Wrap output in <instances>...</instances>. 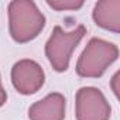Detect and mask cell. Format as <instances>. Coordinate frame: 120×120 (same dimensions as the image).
Returning a JSON list of instances; mask_svg holds the SVG:
<instances>
[{"instance_id":"cell-1","label":"cell","mask_w":120,"mask_h":120,"mask_svg":"<svg viewBox=\"0 0 120 120\" xmlns=\"http://www.w3.org/2000/svg\"><path fill=\"white\" fill-rule=\"evenodd\" d=\"M45 27V16L31 0L9 3V30L16 42H28L38 37Z\"/></svg>"},{"instance_id":"cell-2","label":"cell","mask_w":120,"mask_h":120,"mask_svg":"<svg viewBox=\"0 0 120 120\" xmlns=\"http://www.w3.org/2000/svg\"><path fill=\"white\" fill-rule=\"evenodd\" d=\"M117 56V45L102 38H90L76 62V72L82 78H99Z\"/></svg>"},{"instance_id":"cell-3","label":"cell","mask_w":120,"mask_h":120,"mask_svg":"<svg viewBox=\"0 0 120 120\" xmlns=\"http://www.w3.org/2000/svg\"><path fill=\"white\" fill-rule=\"evenodd\" d=\"M85 34L86 27L82 24L72 31H64V28L59 26L54 27V31L45 44V55L56 72H64L68 69L71 55Z\"/></svg>"},{"instance_id":"cell-4","label":"cell","mask_w":120,"mask_h":120,"mask_svg":"<svg viewBox=\"0 0 120 120\" xmlns=\"http://www.w3.org/2000/svg\"><path fill=\"white\" fill-rule=\"evenodd\" d=\"M76 120H109L110 105L105 95L93 86L81 88L76 92Z\"/></svg>"},{"instance_id":"cell-5","label":"cell","mask_w":120,"mask_h":120,"mask_svg":"<svg viewBox=\"0 0 120 120\" xmlns=\"http://www.w3.org/2000/svg\"><path fill=\"white\" fill-rule=\"evenodd\" d=\"M11 82L19 93L33 95L42 88L45 74L38 62L27 58L20 59L11 68Z\"/></svg>"},{"instance_id":"cell-6","label":"cell","mask_w":120,"mask_h":120,"mask_svg":"<svg viewBox=\"0 0 120 120\" xmlns=\"http://www.w3.org/2000/svg\"><path fill=\"white\" fill-rule=\"evenodd\" d=\"M67 100L64 95L54 92L35 102L28 109L30 120H64Z\"/></svg>"},{"instance_id":"cell-7","label":"cell","mask_w":120,"mask_h":120,"mask_svg":"<svg viewBox=\"0 0 120 120\" xmlns=\"http://www.w3.org/2000/svg\"><path fill=\"white\" fill-rule=\"evenodd\" d=\"M95 23L109 31H120V0H102L93 9Z\"/></svg>"},{"instance_id":"cell-8","label":"cell","mask_w":120,"mask_h":120,"mask_svg":"<svg viewBox=\"0 0 120 120\" xmlns=\"http://www.w3.org/2000/svg\"><path fill=\"white\" fill-rule=\"evenodd\" d=\"M47 4L58 11L62 10H78L83 6V0H47Z\"/></svg>"},{"instance_id":"cell-9","label":"cell","mask_w":120,"mask_h":120,"mask_svg":"<svg viewBox=\"0 0 120 120\" xmlns=\"http://www.w3.org/2000/svg\"><path fill=\"white\" fill-rule=\"evenodd\" d=\"M7 100V93L6 90L3 89V85H2V78H0V107H2Z\"/></svg>"},{"instance_id":"cell-10","label":"cell","mask_w":120,"mask_h":120,"mask_svg":"<svg viewBox=\"0 0 120 120\" xmlns=\"http://www.w3.org/2000/svg\"><path fill=\"white\" fill-rule=\"evenodd\" d=\"M117 78H119V72H116L114 76H113V79H112V88H113V92L116 93V96H117V93H119V89H117V85H116Z\"/></svg>"}]
</instances>
